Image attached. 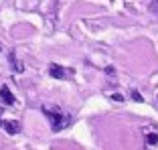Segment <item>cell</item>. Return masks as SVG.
I'll return each mask as SVG.
<instances>
[{"mask_svg": "<svg viewBox=\"0 0 158 150\" xmlns=\"http://www.w3.org/2000/svg\"><path fill=\"white\" fill-rule=\"evenodd\" d=\"M43 114H45L47 118H49V122H51V128L53 130H61V128L65 126V124H63V120H65V118H63V114H61V110L59 108H45V106H43Z\"/></svg>", "mask_w": 158, "mask_h": 150, "instance_id": "1", "label": "cell"}, {"mask_svg": "<svg viewBox=\"0 0 158 150\" xmlns=\"http://www.w3.org/2000/svg\"><path fill=\"white\" fill-rule=\"evenodd\" d=\"M49 75L55 77V79H67V77H69V69H63V67H59L57 63H51V65H49Z\"/></svg>", "mask_w": 158, "mask_h": 150, "instance_id": "2", "label": "cell"}, {"mask_svg": "<svg viewBox=\"0 0 158 150\" xmlns=\"http://www.w3.org/2000/svg\"><path fill=\"white\" fill-rule=\"evenodd\" d=\"M144 150H158V132H148L146 130Z\"/></svg>", "mask_w": 158, "mask_h": 150, "instance_id": "3", "label": "cell"}, {"mask_svg": "<svg viewBox=\"0 0 158 150\" xmlns=\"http://www.w3.org/2000/svg\"><path fill=\"white\" fill-rule=\"evenodd\" d=\"M0 102L4 103V106H12L14 103V95H12L8 85H2V87H0Z\"/></svg>", "mask_w": 158, "mask_h": 150, "instance_id": "4", "label": "cell"}, {"mask_svg": "<svg viewBox=\"0 0 158 150\" xmlns=\"http://www.w3.org/2000/svg\"><path fill=\"white\" fill-rule=\"evenodd\" d=\"M2 128H4L8 134H19L20 132V124L16 122V120H6V122H2Z\"/></svg>", "mask_w": 158, "mask_h": 150, "instance_id": "5", "label": "cell"}, {"mask_svg": "<svg viewBox=\"0 0 158 150\" xmlns=\"http://www.w3.org/2000/svg\"><path fill=\"white\" fill-rule=\"evenodd\" d=\"M150 10L154 14H158V0H152V4H150Z\"/></svg>", "mask_w": 158, "mask_h": 150, "instance_id": "6", "label": "cell"}, {"mask_svg": "<svg viewBox=\"0 0 158 150\" xmlns=\"http://www.w3.org/2000/svg\"><path fill=\"white\" fill-rule=\"evenodd\" d=\"M132 98H134L136 102H144V99H142V95H140L138 91H132Z\"/></svg>", "mask_w": 158, "mask_h": 150, "instance_id": "7", "label": "cell"}, {"mask_svg": "<svg viewBox=\"0 0 158 150\" xmlns=\"http://www.w3.org/2000/svg\"><path fill=\"white\" fill-rule=\"evenodd\" d=\"M156 102H158V95H156Z\"/></svg>", "mask_w": 158, "mask_h": 150, "instance_id": "8", "label": "cell"}, {"mask_svg": "<svg viewBox=\"0 0 158 150\" xmlns=\"http://www.w3.org/2000/svg\"><path fill=\"white\" fill-rule=\"evenodd\" d=\"M0 49H2V47H0Z\"/></svg>", "mask_w": 158, "mask_h": 150, "instance_id": "9", "label": "cell"}]
</instances>
